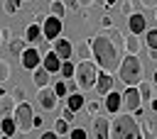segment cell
Returning a JSON list of instances; mask_svg holds the SVG:
<instances>
[{"instance_id":"obj_27","label":"cell","mask_w":157,"mask_h":139,"mask_svg":"<svg viewBox=\"0 0 157 139\" xmlns=\"http://www.w3.org/2000/svg\"><path fill=\"white\" fill-rule=\"evenodd\" d=\"M49 10H52V15L59 17V20H64V15H66V5H64L61 0H52V7H49Z\"/></svg>"},{"instance_id":"obj_40","label":"cell","mask_w":157,"mask_h":139,"mask_svg":"<svg viewBox=\"0 0 157 139\" xmlns=\"http://www.w3.org/2000/svg\"><path fill=\"white\" fill-rule=\"evenodd\" d=\"M137 2H140L142 7H147V10H155V7H157V0H137Z\"/></svg>"},{"instance_id":"obj_44","label":"cell","mask_w":157,"mask_h":139,"mask_svg":"<svg viewBox=\"0 0 157 139\" xmlns=\"http://www.w3.org/2000/svg\"><path fill=\"white\" fill-rule=\"evenodd\" d=\"M66 5H69L71 10H78V2H76V0H66Z\"/></svg>"},{"instance_id":"obj_11","label":"cell","mask_w":157,"mask_h":139,"mask_svg":"<svg viewBox=\"0 0 157 139\" xmlns=\"http://www.w3.org/2000/svg\"><path fill=\"white\" fill-rule=\"evenodd\" d=\"M128 29H130V34H145V29H147V20H145V15H140V12H130L128 15Z\"/></svg>"},{"instance_id":"obj_32","label":"cell","mask_w":157,"mask_h":139,"mask_svg":"<svg viewBox=\"0 0 157 139\" xmlns=\"http://www.w3.org/2000/svg\"><path fill=\"white\" fill-rule=\"evenodd\" d=\"M2 7H5V12H7V15H15V12L20 10V0H5V2H2Z\"/></svg>"},{"instance_id":"obj_48","label":"cell","mask_w":157,"mask_h":139,"mask_svg":"<svg viewBox=\"0 0 157 139\" xmlns=\"http://www.w3.org/2000/svg\"><path fill=\"white\" fill-rule=\"evenodd\" d=\"M152 80H155V85H157V71H155V76H152Z\"/></svg>"},{"instance_id":"obj_36","label":"cell","mask_w":157,"mask_h":139,"mask_svg":"<svg viewBox=\"0 0 157 139\" xmlns=\"http://www.w3.org/2000/svg\"><path fill=\"white\" fill-rule=\"evenodd\" d=\"M10 95L15 98V102H22V100H25V88H22V85H17V88H15Z\"/></svg>"},{"instance_id":"obj_7","label":"cell","mask_w":157,"mask_h":139,"mask_svg":"<svg viewBox=\"0 0 157 139\" xmlns=\"http://www.w3.org/2000/svg\"><path fill=\"white\" fill-rule=\"evenodd\" d=\"M61 29H64V22L59 20V17H54V15H49V17H44V22H42V37L44 39H56L59 34H61Z\"/></svg>"},{"instance_id":"obj_46","label":"cell","mask_w":157,"mask_h":139,"mask_svg":"<svg viewBox=\"0 0 157 139\" xmlns=\"http://www.w3.org/2000/svg\"><path fill=\"white\" fill-rule=\"evenodd\" d=\"M103 5L105 7H115V0H103Z\"/></svg>"},{"instance_id":"obj_49","label":"cell","mask_w":157,"mask_h":139,"mask_svg":"<svg viewBox=\"0 0 157 139\" xmlns=\"http://www.w3.org/2000/svg\"><path fill=\"white\" fill-rule=\"evenodd\" d=\"M0 139H12V137H7V134H2V137H0Z\"/></svg>"},{"instance_id":"obj_45","label":"cell","mask_w":157,"mask_h":139,"mask_svg":"<svg viewBox=\"0 0 157 139\" xmlns=\"http://www.w3.org/2000/svg\"><path fill=\"white\" fill-rule=\"evenodd\" d=\"M150 59H152V61H157V49H150Z\"/></svg>"},{"instance_id":"obj_19","label":"cell","mask_w":157,"mask_h":139,"mask_svg":"<svg viewBox=\"0 0 157 139\" xmlns=\"http://www.w3.org/2000/svg\"><path fill=\"white\" fill-rule=\"evenodd\" d=\"M74 54H76L81 61L91 59V39H78V44H74Z\"/></svg>"},{"instance_id":"obj_13","label":"cell","mask_w":157,"mask_h":139,"mask_svg":"<svg viewBox=\"0 0 157 139\" xmlns=\"http://www.w3.org/2000/svg\"><path fill=\"white\" fill-rule=\"evenodd\" d=\"M113 73H108V71H98V78H96V90H98V95H105L110 88H113Z\"/></svg>"},{"instance_id":"obj_12","label":"cell","mask_w":157,"mask_h":139,"mask_svg":"<svg viewBox=\"0 0 157 139\" xmlns=\"http://www.w3.org/2000/svg\"><path fill=\"white\" fill-rule=\"evenodd\" d=\"M20 59H22V66L29 68V71L42 63V54H39V49H34V46H27V49L20 54Z\"/></svg>"},{"instance_id":"obj_6","label":"cell","mask_w":157,"mask_h":139,"mask_svg":"<svg viewBox=\"0 0 157 139\" xmlns=\"http://www.w3.org/2000/svg\"><path fill=\"white\" fill-rule=\"evenodd\" d=\"M140 105H142V98H140V93H137V85H128V90L120 93V112L132 115Z\"/></svg>"},{"instance_id":"obj_41","label":"cell","mask_w":157,"mask_h":139,"mask_svg":"<svg viewBox=\"0 0 157 139\" xmlns=\"http://www.w3.org/2000/svg\"><path fill=\"white\" fill-rule=\"evenodd\" d=\"M7 37H10V29H7V27H2V29H0V44H2V41H7Z\"/></svg>"},{"instance_id":"obj_26","label":"cell","mask_w":157,"mask_h":139,"mask_svg":"<svg viewBox=\"0 0 157 139\" xmlns=\"http://www.w3.org/2000/svg\"><path fill=\"white\" fill-rule=\"evenodd\" d=\"M103 34H105V37H108V39H110V41H113V44H115L118 49H120V46H123V41H125V37H123V34H120L118 29H113V27H110V29H105Z\"/></svg>"},{"instance_id":"obj_34","label":"cell","mask_w":157,"mask_h":139,"mask_svg":"<svg viewBox=\"0 0 157 139\" xmlns=\"http://www.w3.org/2000/svg\"><path fill=\"white\" fill-rule=\"evenodd\" d=\"M69 139H88V134H86V129H69Z\"/></svg>"},{"instance_id":"obj_4","label":"cell","mask_w":157,"mask_h":139,"mask_svg":"<svg viewBox=\"0 0 157 139\" xmlns=\"http://www.w3.org/2000/svg\"><path fill=\"white\" fill-rule=\"evenodd\" d=\"M96 78H98V66L96 61L86 59V61H78L76 68H74V80L81 90H93L96 85Z\"/></svg>"},{"instance_id":"obj_14","label":"cell","mask_w":157,"mask_h":139,"mask_svg":"<svg viewBox=\"0 0 157 139\" xmlns=\"http://www.w3.org/2000/svg\"><path fill=\"white\" fill-rule=\"evenodd\" d=\"M49 76H52V73H49V71H47L42 63H39L37 68H32V83H34L37 88H44V85H49V80H52Z\"/></svg>"},{"instance_id":"obj_17","label":"cell","mask_w":157,"mask_h":139,"mask_svg":"<svg viewBox=\"0 0 157 139\" xmlns=\"http://www.w3.org/2000/svg\"><path fill=\"white\" fill-rule=\"evenodd\" d=\"M42 66L49 71V73H59V66H61V59L54 54V51H47L42 56Z\"/></svg>"},{"instance_id":"obj_28","label":"cell","mask_w":157,"mask_h":139,"mask_svg":"<svg viewBox=\"0 0 157 139\" xmlns=\"http://www.w3.org/2000/svg\"><path fill=\"white\" fill-rule=\"evenodd\" d=\"M27 44H29V41H27V39H15V41H12V44H10V51H12V54H15V56H20V54H22V51H25V49H27Z\"/></svg>"},{"instance_id":"obj_50","label":"cell","mask_w":157,"mask_h":139,"mask_svg":"<svg viewBox=\"0 0 157 139\" xmlns=\"http://www.w3.org/2000/svg\"><path fill=\"white\" fill-rule=\"evenodd\" d=\"M155 100H157V93H155Z\"/></svg>"},{"instance_id":"obj_25","label":"cell","mask_w":157,"mask_h":139,"mask_svg":"<svg viewBox=\"0 0 157 139\" xmlns=\"http://www.w3.org/2000/svg\"><path fill=\"white\" fill-rule=\"evenodd\" d=\"M74 68H76V63H71V61L66 59V61H61V66H59V76H61L64 80H69V78H74Z\"/></svg>"},{"instance_id":"obj_10","label":"cell","mask_w":157,"mask_h":139,"mask_svg":"<svg viewBox=\"0 0 157 139\" xmlns=\"http://www.w3.org/2000/svg\"><path fill=\"white\" fill-rule=\"evenodd\" d=\"M39 93H37V100H39V107L42 110H54L56 107V93L49 88V85H44V88H37Z\"/></svg>"},{"instance_id":"obj_30","label":"cell","mask_w":157,"mask_h":139,"mask_svg":"<svg viewBox=\"0 0 157 139\" xmlns=\"http://www.w3.org/2000/svg\"><path fill=\"white\" fill-rule=\"evenodd\" d=\"M145 44L147 49H157V29H145Z\"/></svg>"},{"instance_id":"obj_2","label":"cell","mask_w":157,"mask_h":139,"mask_svg":"<svg viewBox=\"0 0 157 139\" xmlns=\"http://www.w3.org/2000/svg\"><path fill=\"white\" fill-rule=\"evenodd\" d=\"M108 139H145L140 122L128 115V112H118V117L110 119V137Z\"/></svg>"},{"instance_id":"obj_24","label":"cell","mask_w":157,"mask_h":139,"mask_svg":"<svg viewBox=\"0 0 157 139\" xmlns=\"http://www.w3.org/2000/svg\"><path fill=\"white\" fill-rule=\"evenodd\" d=\"M137 122H140V129H142V134H145V137H155V132H157V124H155L152 119H147V117H140Z\"/></svg>"},{"instance_id":"obj_37","label":"cell","mask_w":157,"mask_h":139,"mask_svg":"<svg viewBox=\"0 0 157 139\" xmlns=\"http://www.w3.org/2000/svg\"><path fill=\"white\" fill-rule=\"evenodd\" d=\"M120 12H123L125 17H128L130 12H135V10H132V0H123V5H120Z\"/></svg>"},{"instance_id":"obj_51","label":"cell","mask_w":157,"mask_h":139,"mask_svg":"<svg viewBox=\"0 0 157 139\" xmlns=\"http://www.w3.org/2000/svg\"><path fill=\"white\" fill-rule=\"evenodd\" d=\"M155 12H157V7H155Z\"/></svg>"},{"instance_id":"obj_5","label":"cell","mask_w":157,"mask_h":139,"mask_svg":"<svg viewBox=\"0 0 157 139\" xmlns=\"http://www.w3.org/2000/svg\"><path fill=\"white\" fill-rule=\"evenodd\" d=\"M12 119H15V124H17L20 132H29L34 127V110H32V105L25 102V100L17 102L15 105V112H12Z\"/></svg>"},{"instance_id":"obj_38","label":"cell","mask_w":157,"mask_h":139,"mask_svg":"<svg viewBox=\"0 0 157 139\" xmlns=\"http://www.w3.org/2000/svg\"><path fill=\"white\" fill-rule=\"evenodd\" d=\"M101 27H103V29H110V27H113V17H110V15H103V17H101Z\"/></svg>"},{"instance_id":"obj_47","label":"cell","mask_w":157,"mask_h":139,"mask_svg":"<svg viewBox=\"0 0 157 139\" xmlns=\"http://www.w3.org/2000/svg\"><path fill=\"white\" fill-rule=\"evenodd\" d=\"M152 110L157 112V100H155V98H152Z\"/></svg>"},{"instance_id":"obj_22","label":"cell","mask_w":157,"mask_h":139,"mask_svg":"<svg viewBox=\"0 0 157 139\" xmlns=\"http://www.w3.org/2000/svg\"><path fill=\"white\" fill-rule=\"evenodd\" d=\"M137 93H140L142 100H152V98H155V88H152V83H147V80H140V83H137Z\"/></svg>"},{"instance_id":"obj_35","label":"cell","mask_w":157,"mask_h":139,"mask_svg":"<svg viewBox=\"0 0 157 139\" xmlns=\"http://www.w3.org/2000/svg\"><path fill=\"white\" fill-rule=\"evenodd\" d=\"M83 107H86V112H88V115H98V112H101V105H98L96 100H91V102H86Z\"/></svg>"},{"instance_id":"obj_16","label":"cell","mask_w":157,"mask_h":139,"mask_svg":"<svg viewBox=\"0 0 157 139\" xmlns=\"http://www.w3.org/2000/svg\"><path fill=\"white\" fill-rule=\"evenodd\" d=\"M123 49H125V54L140 56V51H142V41L137 39V34H128V37H125V41H123Z\"/></svg>"},{"instance_id":"obj_31","label":"cell","mask_w":157,"mask_h":139,"mask_svg":"<svg viewBox=\"0 0 157 139\" xmlns=\"http://www.w3.org/2000/svg\"><path fill=\"white\" fill-rule=\"evenodd\" d=\"M52 90L56 93V98H66V95H69V90H66V80H64V78H61V80H56Z\"/></svg>"},{"instance_id":"obj_23","label":"cell","mask_w":157,"mask_h":139,"mask_svg":"<svg viewBox=\"0 0 157 139\" xmlns=\"http://www.w3.org/2000/svg\"><path fill=\"white\" fill-rule=\"evenodd\" d=\"M0 132H2V134H7V137H12V134L17 132L15 119H12V117H0Z\"/></svg>"},{"instance_id":"obj_29","label":"cell","mask_w":157,"mask_h":139,"mask_svg":"<svg viewBox=\"0 0 157 139\" xmlns=\"http://www.w3.org/2000/svg\"><path fill=\"white\" fill-rule=\"evenodd\" d=\"M54 132H56L59 137H64V134H69V122H66L64 117H56V122H54Z\"/></svg>"},{"instance_id":"obj_15","label":"cell","mask_w":157,"mask_h":139,"mask_svg":"<svg viewBox=\"0 0 157 139\" xmlns=\"http://www.w3.org/2000/svg\"><path fill=\"white\" fill-rule=\"evenodd\" d=\"M103 107H105V112L118 115V112H120V93L108 90V93H105V102H103Z\"/></svg>"},{"instance_id":"obj_1","label":"cell","mask_w":157,"mask_h":139,"mask_svg":"<svg viewBox=\"0 0 157 139\" xmlns=\"http://www.w3.org/2000/svg\"><path fill=\"white\" fill-rule=\"evenodd\" d=\"M91 59L96 61V66H98L101 71H108V73L118 71V66H120V61H123L120 54H118V46H115L103 32L91 39Z\"/></svg>"},{"instance_id":"obj_39","label":"cell","mask_w":157,"mask_h":139,"mask_svg":"<svg viewBox=\"0 0 157 139\" xmlns=\"http://www.w3.org/2000/svg\"><path fill=\"white\" fill-rule=\"evenodd\" d=\"M74 115H76V112H74V110H69V107H66V110H64V112H61V117H64V119H66V122H69V124H71V122H74Z\"/></svg>"},{"instance_id":"obj_33","label":"cell","mask_w":157,"mask_h":139,"mask_svg":"<svg viewBox=\"0 0 157 139\" xmlns=\"http://www.w3.org/2000/svg\"><path fill=\"white\" fill-rule=\"evenodd\" d=\"M10 78V63L5 59H0V83H5Z\"/></svg>"},{"instance_id":"obj_20","label":"cell","mask_w":157,"mask_h":139,"mask_svg":"<svg viewBox=\"0 0 157 139\" xmlns=\"http://www.w3.org/2000/svg\"><path fill=\"white\" fill-rule=\"evenodd\" d=\"M83 105H86V98H83V95H81L78 90H76V93H69V100H66V107H69V110L78 112V110H81Z\"/></svg>"},{"instance_id":"obj_9","label":"cell","mask_w":157,"mask_h":139,"mask_svg":"<svg viewBox=\"0 0 157 139\" xmlns=\"http://www.w3.org/2000/svg\"><path fill=\"white\" fill-rule=\"evenodd\" d=\"M91 129H93V137H96V139H108V137H110V119L98 112V115H93Z\"/></svg>"},{"instance_id":"obj_3","label":"cell","mask_w":157,"mask_h":139,"mask_svg":"<svg viewBox=\"0 0 157 139\" xmlns=\"http://www.w3.org/2000/svg\"><path fill=\"white\" fill-rule=\"evenodd\" d=\"M142 76H145L142 61H140L137 56L128 54V56L120 61V66H118V80L125 83V85H137V83L142 80Z\"/></svg>"},{"instance_id":"obj_42","label":"cell","mask_w":157,"mask_h":139,"mask_svg":"<svg viewBox=\"0 0 157 139\" xmlns=\"http://www.w3.org/2000/svg\"><path fill=\"white\" fill-rule=\"evenodd\" d=\"M76 2H78V7H83V10H86V7H91L96 0H76Z\"/></svg>"},{"instance_id":"obj_8","label":"cell","mask_w":157,"mask_h":139,"mask_svg":"<svg viewBox=\"0 0 157 139\" xmlns=\"http://www.w3.org/2000/svg\"><path fill=\"white\" fill-rule=\"evenodd\" d=\"M52 51L61 59V61H66V59H71L74 56V44L66 39V37H56V39H52Z\"/></svg>"},{"instance_id":"obj_21","label":"cell","mask_w":157,"mask_h":139,"mask_svg":"<svg viewBox=\"0 0 157 139\" xmlns=\"http://www.w3.org/2000/svg\"><path fill=\"white\" fill-rule=\"evenodd\" d=\"M39 37H42V29H39V22H34V24H29V27H27V32H25V39H27L29 44H37V41H39Z\"/></svg>"},{"instance_id":"obj_43","label":"cell","mask_w":157,"mask_h":139,"mask_svg":"<svg viewBox=\"0 0 157 139\" xmlns=\"http://www.w3.org/2000/svg\"><path fill=\"white\" fill-rule=\"evenodd\" d=\"M39 139H59V134H56V132H44Z\"/></svg>"},{"instance_id":"obj_18","label":"cell","mask_w":157,"mask_h":139,"mask_svg":"<svg viewBox=\"0 0 157 139\" xmlns=\"http://www.w3.org/2000/svg\"><path fill=\"white\" fill-rule=\"evenodd\" d=\"M15 98L12 95H0V117H12V112H15Z\"/></svg>"}]
</instances>
